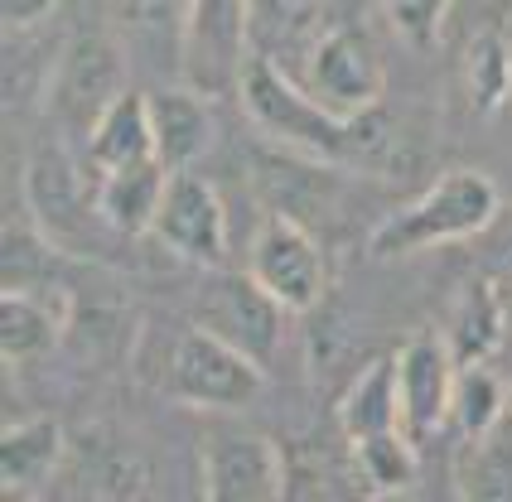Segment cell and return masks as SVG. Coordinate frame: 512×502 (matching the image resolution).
Listing matches in <instances>:
<instances>
[{
	"label": "cell",
	"mask_w": 512,
	"mask_h": 502,
	"mask_svg": "<svg viewBox=\"0 0 512 502\" xmlns=\"http://www.w3.org/2000/svg\"><path fill=\"white\" fill-rule=\"evenodd\" d=\"M503 213V189L498 179L474 165L445 169L440 179H430L421 194L406 208L368 232V251L377 261H401L430 247H450V242H469L498 223Z\"/></svg>",
	"instance_id": "7a4b0ae2"
},
{
	"label": "cell",
	"mask_w": 512,
	"mask_h": 502,
	"mask_svg": "<svg viewBox=\"0 0 512 502\" xmlns=\"http://www.w3.org/2000/svg\"><path fill=\"white\" fill-rule=\"evenodd\" d=\"M464 102L479 116H498L512 107V39L503 29H479L464 49Z\"/></svg>",
	"instance_id": "7402d4cb"
},
{
	"label": "cell",
	"mask_w": 512,
	"mask_h": 502,
	"mask_svg": "<svg viewBox=\"0 0 512 502\" xmlns=\"http://www.w3.org/2000/svg\"><path fill=\"white\" fill-rule=\"evenodd\" d=\"M150 237L184 266L218 271L228 261V208H223L218 189L199 179L194 169L170 174V189H165Z\"/></svg>",
	"instance_id": "9c48e42d"
},
{
	"label": "cell",
	"mask_w": 512,
	"mask_h": 502,
	"mask_svg": "<svg viewBox=\"0 0 512 502\" xmlns=\"http://www.w3.org/2000/svg\"><path fill=\"white\" fill-rule=\"evenodd\" d=\"M512 406V387L488 363H459L455 401H450V425L464 445L484 440L488 430H498Z\"/></svg>",
	"instance_id": "603a6c76"
},
{
	"label": "cell",
	"mask_w": 512,
	"mask_h": 502,
	"mask_svg": "<svg viewBox=\"0 0 512 502\" xmlns=\"http://www.w3.org/2000/svg\"><path fill=\"white\" fill-rule=\"evenodd\" d=\"M339 430L348 445L372 440V435H387L401 430V396H397V353L392 358H372L348 391L339 396Z\"/></svg>",
	"instance_id": "d6986e66"
},
{
	"label": "cell",
	"mask_w": 512,
	"mask_h": 502,
	"mask_svg": "<svg viewBox=\"0 0 512 502\" xmlns=\"http://www.w3.org/2000/svg\"><path fill=\"white\" fill-rule=\"evenodd\" d=\"M63 329V295L54 285H5L0 295V353L5 363H34L58 343Z\"/></svg>",
	"instance_id": "e0dca14e"
},
{
	"label": "cell",
	"mask_w": 512,
	"mask_h": 502,
	"mask_svg": "<svg viewBox=\"0 0 512 502\" xmlns=\"http://www.w3.org/2000/svg\"><path fill=\"white\" fill-rule=\"evenodd\" d=\"M387 25L397 34L401 44L411 49H435L440 34H445V20L455 10V0H377Z\"/></svg>",
	"instance_id": "484cf974"
},
{
	"label": "cell",
	"mask_w": 512,
	"mask_h": 502,
	"mask_svg": "<svg viewBox=\"0 0 512 502\" xmlns=\"http://www.w3.org/2000/svg\"><path fill=\"white\" fill-rule=\"evenodd\" d=\"M199 474L213 502L285 498V449L256 430H213L199 445Z\"/></svg>",
	"instance_id": "8fae6325"
},
{
	"label": "cell",
	"mask_w": 512,
	"mask_h": 502,
	"mask_svg": "<svg viewBox=\"0 0 512 502\" xmlns=\"http://www.w3.org/2000/svg\"><path fill=\"white\" fill-rule=\"evenodd\" d=\"M63 0H0V20H5V34H25V29L49 25L58 15Z\"/></svg>",
	"instance_id": "4316f807"
},
{
	"label": "cell",
	"mask_w": 512,
	"mask_h": 502,
	"mask_svg": "<svg viewBox=\"0 0 512 502\" xmlns=\"http://www.w3.org/2000/svg\"><path fill=\"white\" fill-rule=\"evenodd\" d=\"M252 10V54L271 63H300L314 34L324 29L329 0H247Z\"/></svg>",
	"instance_id": "ac0fdd59"
},
{
	"label": "cell",
	"mask_w": 512,
	"mask_h": 502,
	"mask_svg": "<svg viewBox=\"0 0 512 502\" xmlns=\"http://www.w3.org/2000/svg\"><path fill=\"white\" fill-rule=\"evenodd\" d=\"M455 493L464 502H512V416L484 440L464 445L455 464Z\"/></svg>",
	"instance_id": "cb8c5ba5"
},
{
	"label": "cell",
	"mask_w": 512,
	"mask_h": 502,
	"mask_svg": "<svg viewBox=\"0 0 512 502\" xmlns=\"http://www.w3.org/2000/svg\"><path fill=\"white\" fill-rule=\"evenodd\" d=\"M300 83L319 107L339 116H358L382 107V54L358 25H324L314 34L310 54L300 58Z\"/></svg>",
	"instance_id": "52a82bcc"
},
{
	"label": "cell",
	"mask_w": 512,
	"mask_h": 502,
	"mask_svg": "<svg viewBox=\"0 0 512 502\" xmlns=\"http://www.w3.org/2000/svg\"><path fill=\"white\" fill-rule=\"evenodd\" d=\"M170 174L174 169L160 155H145V160L97 174L92 194H97V208H102V218H107L116 237H141V232L155 227V213H160L165 189H170Z\"/></svg>",
	"instance_id": "9a60e30c"
},
{
	"label": "cell",
	"mask_w": 512,
	"mask_h": 502,
	"mask_svg": "<svg viewBox=\"0 0 512 502\" xmlns=\"http://www.w3.org/2000/svg\"><path fill=\"white\" fill-rule=\"evenodd\" d=\"M184 10H189V0H107V15H112L126 58L141 63L155 83L179 78Z\"/></svg>",
	"instance_id": "4fadbf2b"
},
{
	"label": "cell",
	"mask_w": 512,
	"mask_h": 502,
	"mask_svg": "<svg viewBox=\"0 0 512 502\" xmlns=\"http://www.w3.org/2000/svg\"><path fill=\"white\" fill-rule=\"evenodd\" d=\"M63 464V425L54 416H34L5 425L0 435V488L10 498H39Z\"/></svg>",
	"instance_id": "2e32d148"
},
{
	"label": "cell",
	"mask_w": 512,
	"mask_h": 502,
	"mask_svg": "<svg viewBox=\"0 0 512 502\" xmlns=\"http://www.w3.org/2000/svg\"><path fill=\"white\" fill-rule=\"evenodd\" d=\"M150 97V131H155V155L179 174L194 169L199 155H208L213 145V97H203L189 83H155L145 87Z\"/></svg>",
	"instance_id": "5bb4252c"
},
{
	"label": "cell",
	"mask_w": 512,
	"mask_h": 502,
	"mask_svg": "<svg viewBox=\"0 0 512 502\" xmlns=\"http://www.w3.org/2000/svg\"><path fill=\"white\" fill-rule=\"evenodd\" d=\"M25 203L29 218H34V232L54 251L78 256V261H92L102 251V242H92L97 232H112L102 208H97V194L83 184V174L63 160V150H39L29 160Z\"/></svg>",
	"instance_id": "5b68a950"
},
{
	"label": "cell",
	"mask_w": 512,
	"mask_h": 502,
	"mask_svg": "<svg viewBox=\"0 0 512 502\" xmlns=\"http://www.w3.org/2000/svg\"><path fill=\"white\" fill-rule=\"evenodd\" d=\"M503 329H508V309H503V290L493 280H469L459 290L455 309H450V324H445V338L455 348L459 363H488L503 343Z\"/></svg>",
	"instance_id": "44dd1931"
},
{
	"label": "cell",
	"mask_w": 512,
	"mask_h": 502,
	"mask_svg": "<svg viewBox=\"0 0 512 502\" xmlns=\"http://www.w3.org/2000/svg\"><path fill=\"white\" fill-rule=\"evenodd\" d=\"M126 49L116 39V29H78L68 39V49L58 54L54 83H49V112L68 136H92V126L102 112L126 92Z\"/></svg>",
	"instance_id": "277c9868"
},
{
	"label": "cell",
	"mask_w": 512,
	"mask_h": 502,
	"mask_svg": "<svg viewBox=\"0 0 512 502\" xmlns=\"http://www.w3.org/2000/svg\"><path fill=\"white\" fill-rule=\"evenodd\" d=\"M247 276L285 309V314H310L329 290V256L314 242V232L290 213L266 218L247 251Z\"/></svg>",
	"instance_id": "ba28073f"
},
{
	"label": "cell",
	"mask_w": 512,
	"mask_h": 502,
	"mask_svg": "<svg viewBox=\"0 0 512 502\" xmlns=\"http://www.w3.org/2000/svg\"><path fill=\"white\" fill-rule=\"evenodd\" d=\"M508 295H512V280H508Z\"/></svg>",
	"instance_id": "f1b7e54d"
},
{
	"label": "cell",
	"mask_w": 512,
	"mask_h": 502,
	"mask_svg": "<svg viewBox=\"0 0 512 502\" xmlns=\"http://www.w3.org/2000/svg\"><path fill=\"white\" fill-rule=\"evenodd\" d=\"M247 58H252L247 0H189L184 44H179V83L199 87L203 97L237 92Z\"/></svg>",
	"instance_id": "8992f818"
},
{
	"label": "cell",
	"mask_w": 512,
	"mask_h": 502,
	"mask_svg": "<svg viewBox=\"0 0 512 502\" xmlns=\"http://www.w3.org/2000/svg\"><path fill=\"white\" fill-rule=\"evenodd\" d=\"M281 319L285 309L247 271L242 276H213V285L194 305V324H203L208 334L228 338L232 348H242L261 367H271L276 348H281Z\"/></svg>",
	"instance_id": "7c38bea8"
},
{
	"label": "cell",
	"mask_w": 512,
	"mask_h": 502,
	"mask_svg": "<svg viewBox=\"0 0 512 502\" xmlns=\"http://www.w3.org/2000/svg\"><path fill=\"white\" fill-rule=\"evenodd\" d=\"M155 155V131H150V97L126 87L112 107L102 112V121L92 126L87 136V169L92 174H107L116 165H131Z\"/></svg>",
	"instance_id": "ffe728a7"
},
{
	"label": "cell",
	"mask_w": 512,
	"mask_h": 502,
	"mask_svg": "<svg viewBox=\"0 0 512 502\" xmlns=\"http://www.w3.org/2000/svg\"><path fill=\"white\" fill-rule=\"evenodd\" d=\"M503 280H512V251L503 256Z\"/></svg>",
	"instance_id": "83f0119b"
},
{
	"label": "cell",
	"mask_w": 512,
	"mask_h": 502,
	"mask_svg": "<svg viewBox=\"0 0 512 502\" xmlns=\"http://www.w3.org/2000/svg\"><path fill=\"white\" fill-rule=\"evenodd\" d=\"M266 387V367L232 348L228 338L208 334L203 324H189L170 338L165 367H160V391L194 406V411H242L252 406Z\"/></svg>",
	"instance_id": "3957f363"
},
{
	"label": "cell",
	"mask_w": 512,
	"mask_h": 502,
	"mask_svg": "<svg viewBox=\"0 0 512 502\" xmlns=\"http://www.w3.org/2000/svg\"><path fill=\"white\" fill-rule=\"evenodd\" d=\"M237 97H242L247 121L281 155L314 160L329 169H358V174H382L397 160V126L382 107L358 116L329 112L305 92L300 78H290V68L261 54L247 58Z\"/></svg>",
	"instance_id": "6da1fadb"
},
{
	"label": "cell",
	"mask_w": 512,
	"mask_h": 502,
	"mask_svg": "<svg viewBox=\"0 0 512 502\" xmlns=\"http://www.w3.org/2000/svg\"><path fill=\"white\" fill-rule=\"evenodd\" d=\"M459 382V358L445 329H416L397 348V396H401V430L430 445L450 425V401Z\"/></svg>",
	"instance_id": "30bf717a"
},
{
	"label": "cell",
	"mask_w": 512,
	"mask_h": 502,
	"mask_svg": "<svg viewBox=\"0 0 512 502\" xmlns=\"http://www.w3.org/2000/svg\"><path fill=\"white\" fill-rule=\"evenodd\" d=\"M348 454H353V474H358L363 493H401L416 478L421 445L406 430H387V435H372V440L348 445Z\"/></svg>",
	"instance_id": "d4e9b609"
}]
</instances>
